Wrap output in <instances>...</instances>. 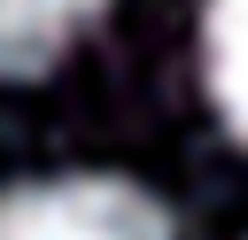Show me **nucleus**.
<instances>
[{
	"mask_svg": "<svg viewBox=\"0 0 248 240\" xmlns=\"http://www.w3.org/2000/svg\"><path fill=\"white\" fill-rule=\"evenodd\" d=\"M0 240H178V225L124 178H31L0 186Z\"/></svg>",
	"mask_w": 248,
	"mask_h": 240,
	"instance_id": "f257e3e1",
	"label": "nucleus"
},
{
	"mask_svg": "<svg viewBox=\"0 0 248 240\" xmlns=\"http://www.w3.org/2000/svg\"><path fill=\"white\" fill-rule=\"evenodd\" d=\"M108 0H0V77H39L54 70Z\"/></svg>",
	"mask_w": 248,
	"mask_h": 240,
	"instance_id": "f03ea898",
	"label": "nucleus"
},
{
	"mask_svg": "<svg viewBox=\"0 0 248 240\" xmlns=\"http://www.w3.org/2000/svg\"><path fill=\"white\" fill-rule=\"evenodd\" d=\"M202 77L225 116V132L248 147V0H209L202 8Z\"/></svg>",
	"mask_w": 248,
	"mask_h": 240,
	"instance_id": "7ed1b4c3",
	"label": "nucleus"
}]
</instances>
